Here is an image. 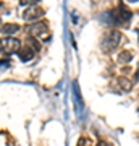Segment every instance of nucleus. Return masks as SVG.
Masks as SVG:
<instances>
[{
	"label": "nucleus",
	"instance_id": "f257e3e1",
	"mask_svg": "<svg viewBox=\"0 0 139 146\" xmlns=\"http://www.w3.org/2000/svg\"><path fill=\"white\" fill-rule=\"evenodd\" d=\"M21 49V42L15 37H3V39H0V50L3 55H13V54L20 52Z\"/></svg>",
	"mask_w": 139,
	"mask_h": 146
},
{
	"label": "nucleus",
	"instance_id": "f03ea898",
	"mask_svg": "<svg viewBox=\"0 0 139 146\" xmlns=\"http://www.w3.org/2000/svg\"><path fill=\"white\" fill-rule=\"evenodd\" d=\"M121 33L120 31H110L107 36L102 39V49L103 50H113L115 47H118V44L121 42Z\"/></svg>",
	"mask_w": 139,
	"mask_h": 146
},
{
	"label": "nucleus",
	"instance_id": "7ed1b4c3",
	"mask_svg": "<svg viewBox=\"0 0 139 146\" xmlns=\"http://www.w3.org/2000/svg\"><path fill=\"white\" fill-rule=\"evenodd\" d=\"M29 34H31V37H44L49 34V28L44 21H37L29 26Z\"/></svg>",
	"mask_w": 139,
	"mask_h": 146
},
{
	"label": "nucleus",
	"instance_id": "20e7f679",
	"mask_svg": "<svg viewBox=\"0 0 139 146\" xmlns=\"http://www.w3.org/2000/svg\"><path fill=\"white\" fill-rule=\"evenodd\" d=\"M42 15H44V10H42L37 3H32V5L24 11L23 18H24L26 21H36V20H39Z\"/></svg>",
	"mask_w": 139,
	"mask_h": 146
},
{
	"label": "nucleus",
	"instance_id": "39448f33",
	"mask_svg": "<svg viewBox=\"0 0 139 146\" xmlns=\"http://www.w3.org/2000/svg\"><path fill=\"white\" fill-rule=\"evenodd\" d=\"M34 49H32L31 46H26V47H21L20 49V60L21 62H29V60H32L34 58Z\"/></svg>",
	"mask_w": 139,
	"mask_h": 146
},
{
	"label": "nucleus",
	"instance_id": "423d86ee",
	"mask_svg": "<svg viewBox=\"0 0 139 146\" xmlns=\"http://www.w3.org/2000/svg\"><path fill=\"white\" fill-rule=\"evenodd\" d=\"M2 31L5 33V36H7V37H10L11 34H15V33L20 31V26H18V25H13V23H8V25H3Z\"/></svg>",
	"mask_w": 139,
	"mask_h": 146
},
{
	"label": "nucleus",
	"instance_id": "0eeeda50",
	"mask_svg": "<svg viewBox=\"0 0 139 146\" xmlns=\"http://www.w3.org/2000/svg\"><path fill=\"white\" fill-rule=\"evenodd\" d=\"M118 84H120V88L123 89V91H131L133 89V81L128 78H118Z\"/></svg>",
	"mask_w": 139,
	"mask_h": 146
},
{
	"label": "nucleus",
	"instance_id": "6e6552de",
	"mask_svg": "<svg viewBox=\"0 0 139 146\" xmlns=\"http://www.w3.org/2000/svg\"><path fill=\"white\" fill-rule=\"evenodd\" d=\"M131 58H133V54L129 52V50H123V52L118 55V62L120 63H128V62H131Z\"/></svg>",
	"mask_w": 139,
	"mask_h": 146
},
{
	"label": "nucleus",
	"instance_id": "1a4fd4ad",
	"mask_svg": "<svg viewBox=\"0 0 139 146\" xmlns=\"http://www.w3.org/2000/svg\"><path fill=\"white\" fill-rule=\"evenodd\" d=\"M28 41H29V44H28V46H32V49H34V50H39V49H41V44L36 41V37H29Z\"/></svg>",
	"mask_w": 139,
	"mask_h": 146
},
{
	"label": "nucleus",
	"instance_id": "9d476101",
	"mask_svg": "<svg viewBox=\"0 0 139 146\" xmlns=\"http://www.w3.org/2000/svg\"><path fill=\"white\" fill-rule=\"evenodd\" d=\"M8 65H10L8 60H5V58H2V60H0V67H8Z\"/></svg>",
	"mask_w": 139,
	"mask_h": 146
},
{
	"label": "nucleus",
	"instance_id": "9b49d317",
	"mask_svg": "<svg viewBox=\"0 0 139 146\" xmlns=\"http://www.w3.org/2000/svg\"><path fill=\"white\" fill-rule=\"evenodd\" d=\"M97 146H112V145H108V143H103V141H100Z\"/></svg>",
	"mask_w": 139,
	"mask_h": 146
},
{
	"label": "nucleus",
	"instance_id": "f8f14e48",
	"mask_svg": "<svg viewBox=\"0 0 139 146\" xmlns=\"http://www.w3.org/2000/svg\"><path fill=\"white\" fill-rule=\"evenodd\" d=\"M2 28H3V23H2V20H0V31H2Z\"/></svg>",
	"mask_w": 139,
	"mask_h": 146
},
{
	"label": "nucleus",
	"instance_id": "ddd939ff",
	"mask_svg": "<svg viewBox=\"0 0 139 146\" xmlns=\"http://www.w3.org/2000/svg\"><path fill=\"white\" fill-rule=\"evenodd\" d=\"M81 143H82V141H79V146H81Z\"/></svg>",
	"mask_w": 139,
	"mask_h": 146
},
{
	"label": "nucleus",
	"instance_id": "4468645a",
	"mask_svg": "<svg viewBox=\"0 0 139 146\" xmlns=\"http://www.w3.org/2000/svg\"><path fill=\"white\" fill-rule=\"evenodd\" d=\"M0 7H2V3H0Z\"/></svg>",
	"mask_w": 139,
	"mask_h": 146
},
{
	"label": "nucleus",
	"instance_id": "2eb2a0df",
	"mask_svg": "<svg viewBox=\"0 0 139 146\" xmlns=\"http://www.w3.org/2000/svg\"><path fill=\"white\" fill-rule=\"evenodd\" d=\"M138 34H139V31H138Z\"/></svg>",
	"mask_w": 139,
	"mask_h": 146
}]
</instances>
